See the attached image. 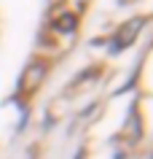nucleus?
Returning a JSON list of instances; mask_svg holds the SVG:
<instances>
[{"instance_id": "obj_1", "label": "nucleus", "mask_w": 153, "mask_h": 159, "mask_svg": "<svg viewBox=\"0 0 153 159\" xmlns=\"http://www.w3.org/2000/svg\"><path fill=\"white\" fill-rule=\"evenodd\" d=\"M140 27H142V19H132V22H126V25L118 30V35L113 38V51H121L126 49L129 43L137 38V33H140Z\"/></svg>"}, {"instance_id": "obj_2", "label": "nucleus", "mask_w": 153, "mask_h": 159, "mask_svg": "<svg viewBox=\"0 0 153 159\" xmlns=\"http://www.w3.org/2000/svg\"><path fill=\"white\" fill-rule=\"evenodd\" d=\"M43 75V65H35L27 70V78H24V89H30V86H38V81H40Z\"/></svg>"}]
</instances>
